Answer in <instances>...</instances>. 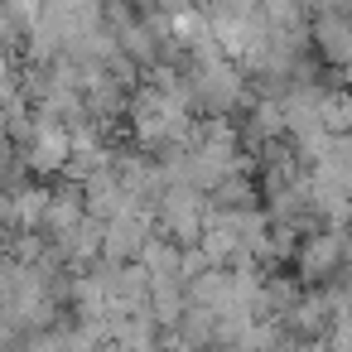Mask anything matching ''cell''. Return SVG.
I'll use <instances>...</instances> for the list:
<instances>
[{
	"instance_id": "obj_1",
	"label": "cell",
	"mask_w": 352,
	"mask_h": 352,
	"mask_svg": "<svg viewBox=\"0 0 352 352\" xmlns=\"http://www.w3.org/2000/svg\"><path fill=\"white\" fill-rule=\"evenodd\" d=\"M333 265H342V236H338V232H314V236H304V246H299V275L318 280V275H328Z\"/></svg>"
},
{
	"instance_id": "obj_2",
	"label": "cell",
	"mask_w": 352,
	"mask_h": 352,
	"mask_svg": "<svg viewBox=\"0 0 352 352\" xmlns=\"http://www.w3.org/2000/svg\"><path fill=\"white\" fill-rule=\"evenodd\" d=\"M318 121H323V131L347 135L352 131V92H328L323 107H318Z\"/></svg>"
},
{
	"instance_id": "obj_3",
	"label": "cell",
	"mask_w": 352,
	"mask_h": 352,
	"mask_svg": "<svg viewBox=\"0 0 352 352\" xmlns=\"http://www.w3.org/2000/svg\"><path fill=\"white\" fill-rule=\"evenodd\" d=\"M347 241H352V227H347Z\"/></svg>"
}]
</instances>
